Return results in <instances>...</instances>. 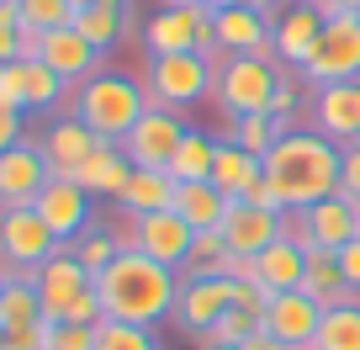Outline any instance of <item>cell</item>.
<instances>
[{
  "label": "cell",
  "instance_id": "2",
  "mask_svg": "<svg viewBox=\"0 0 360 350\" xmlns=\"http://www.w3.org/2000/svg\"><path fill=\"white\" fill-rule=\"evenodd\" d=\"M96 292H101L106 318H122V324H159L165 313H175L180 297V271L148 260L143 249L122 244V255L96 276Z\"/></svg>",
  "mask_w": 360,
  "mask_h": 350
},
{
  "label": "cell",
  "instance_id": "51",
  "mask_svg": "<svg viewBox=\"0 0 360 350\" xmlns=\"http://www.w3.org/2000/svg\"><path fill=\"white\" fill-rule=\"evenodd\" d=\"M217 11H228V6H249V11H270V6H276V0H212Z\"/></svg>",
  "mask_w": 360,
  "mask_h": 350
},
{
  "label": "cell",
  "instance_id": "48",
  "mask_svg": "<svg viewBox=\"0 0 360 350\" xmlns=\"http://www.w3.org/2000/svg\"><path fill=\"white\" fill-rule=\"evenodd\" d=\"M307 6H318L323 22H334V16H360V0H307Z\"/></svg>",
  "mask_w": 360,
  "mask_h": 350
},
{
  "label": "cell",
  "instance_id": "18",
  "mask_svg": "<svg viewBox=\"0 0 360 350\" xmlns=\"http://www.w3.org/2000/svg\"><path fill=\"white\" fill-rule=\"evenodd\" d=\"M43 64L58 69L69 85H85L90 75H101V48H96L75 22H69V27H53V32H43Z\"/></svg>",
  "mask_w": 360,
  "mask_h": 350
},
{
  "label": "cell",
  "instance_id": "16",
  "mask_svg": "<svg viewBox=\"0 0 360 350\" xmlns=\"http://www.w3.org/2000/svg\"><path fill=\"white\" fill-rule=\"evenodd\" d=\"M318 324H323V308H318L302 287H297V292H276L270 308H265V335H276L292 350H313Z\"/></svg>",
  "mask_w": 360,
  "mask_h": 350
},
{
  "label": "cell",
  "instance_id": "33",
  "mask_svg": "<svg viewBox=\"0 0 360 350\" xmlns=\"http://www.w3.org/2000/svg\"><path fill=\"white\" fill-rule=\"evenodd\" d=\"M270 308V303H265ZM265 308H255V303H233L223 318H217V329L202 339V345H249V339L265 329Z\"/></svg>",
  "mask_w": 360,
  "mask_h": 350
},
{
  "label": "cell",
  "instance_id": "56",
  "mask_svg": "<svg viewBox=\"0 0 360 350\" xmlns=\"http://www.w3.org/2000/svg\"><path fill=\"white\" fill-rule=\"evenodd\" d=\"M0 350H6V335H0Z\"/></svg>",
  "mask_w": 360,
  "mask_h": 350
},
{
  "label": "cell",
  "instance_id": "1",
  "mask_svg": "<svg viewBox=\"0 0 360 350\" xmlns=\"http://www.w3.org/2000/svg\"><path fill=\"white\" fill-rule=\"evenodd\" d=\"M339 144H328L313 127H292L265 154V181L276 186L286 213H307L323 196H339Z\"/></svg>",
  "mask_w": 360,
  "mask_h": 350
},
{
  "label": "cell",
  "instance_id": "37",
  "mask_svg": "<svg viewBox=\"0 0 360 350\" xmlns=\"http://www.w3.org/2000/svg\"><path fill=\"white\" fill-rule=\"evenodd\" d=\"M96 350H159V339H154V324L101 318V324H96Z\"/></svg>",
  "mask_w": 360,
  "mask_h": 350
},
{
  "label": "cell",
  "instance_id": "49",
  "mask_svg": "<svg viewBox=\"0 0 360 350\" xmlns=\"http://www.w3.org/2000/svg\"><path fill=\"white\" fill-rule=\"evenodd\" d=\"M16 32H22V27H0V64L22 58V48H16Z\"/></svg>",
  "mask_w": 360,
  "mask_h": 350
},
{
  "label": "cell",
  "instance_id": "54",
  "mask_svg": "<svg viewBox=\"0 0 360 350\" xmlns=\"http://www.w3.org/2000/svg\"><path fill=\"white\" fill-rule=\"evenodd\" d=\"M169 6H196V0H169Z\"/></svg>",
  "mask_w": 360,
  "mask_h": 350
},
{
  "label": "cell",
  "instance_id": "23",
  "mask_svg": "<svg viewBox=\"0 0 360 350\" xmlns=\"http://www.w3.org/2000/svg\"><path fill=\"white\" fill-rule=\"evenodd\" d=\"M223 54H270V16L249 11V6H228L212 16Z\"/></svg>",
  "mask_w": 360,
  "mask_h": 350
},
{
  "label": "cell",
  "instance_id": "31",
  "mask_svg": "<svg viewBox=\"0 0 360 350\" xmlns=\"http://www.w3.org/2000/svg\"><path fill=\"white\" fill-rule=\"evenodd\" d=\"M43 297H37L32 276H6V292H0V329H22V324H43Z\"/></svg>",
  "mask_w": 360,
  "mask_h": 350
},
{
  "label": "cell",
  "instance_id": "6",
  "mask_svg": "<svg viewBox=\"0 0 360 350\" xmlns=\"http://www.w3.org/2000/svg\"><path fill=\"white\" fill-rule=\"evenodd\" d=\"M58 249H64V239L37 218V207H6L0 213V265H6V276H32Z\"/></svg>",
  "mask_w": 360,
  "mask_h": 350
},
{
  "label": "cell",
  "instance_id": "7",
  "mask_svg": "<svg viewBox=\"0 0 360 350\" xmlns=\"http://www.w3.org/2000/svg\"><path fill=\"white\" fill-rule=\"evenodd\" d=\"M281 234L297 239V244H307V249H334V255H339L349 239H360V218H355V202L339 192V196L313 202L307 213H286Z\"/></svg>",
  "mask_w": 360,
  "mask_h": 350
},
{
  "label": "cell",
  "instance_id": "36",
  "mask_svg": "<svg viewBox=\"0 0 360 350\" xmlns=\"http://www.w3.org/2000/svg\"><path fill=\"white\" fill-rule=\"evenodd\" d=\"M22 64H27V112H53V106L64 101L69 80L58 75V69H48L43 58H22Z\"/></svg>",
  "mask_w": 360,
  "mask_h": 350
},
{
  "label": "cell",
  "instance_id": "57",
  "mask_svg": "<svg viewBox=\"0 0 360 350\" xmlns=\"http://www.w3.org/2000/svg\"><path fill=\"white\" fill-rule=\"evenodd\" d=\"M292 6H307V0H292Z\"/></svg>",
  "mask_w": 360,
  "mask_h": 350
},
{
  "label": "cell",
  "instance_id": "19",
  "mask_svg": "<svg viewBox=\"0 0 360 350\" xmlns=\"http://www.w3.org/2000/svg\"><path fill=\"white\" fill-rule=\"evenodd\" d=\"M281 218L286 213H270V207H255V202H228V218H223L228 249L233 255H265L281 239Z\"/></svg>",
  "mask_w": 360,
  "mask_h": 350
},
{
  "label": "cell",
  "instance_id": "10",
  "mask_svg": "<svg viewBox=\"0 0 360 350\" xmlns=\"http://www.w3.org/2000/svg\"><path fill=\"white\" fill-rule=\"evenodd\" d=\"M122 244L143 249L148 260H159V265H169V271H186V255H191V244H196V228L186 223L175 207H169V213H143V218H133V234H127Z\"/></svg>",
  "mask_w": 360,
  "mask_h": 350
},
{
  "label": "cell",
  "instance_id": "22",
  "mask_svg": "<svg viewBox=\"0 0 360 350\" xmlns=\"http://www.w3.org/2000/svg\"><path fill=\"white\" fill-rule=\"evenodd\" d=\"M96 144H101V138L90 133L79 117H58V123L37 138V149H43V159H48V175H64V181L75 175V165H79Z\"/></svg>",
  "mask_w": 360,
  "mask_h": 350
},
{
  "label": "cell",
  "instance_id": "58",
  "mask_svg": "<svg viewBox=\"0 0 360 350\" xmlns=\"http://www.w3.org/2000/svg\"><path fill=\"white\" fill-rule=\"evenodd\" d=\"M355 218H360V202H355Z\"/></svg>",
  "mask_w": 360,
  "mask_h": 350
},
{
  "label": "cell",
  "instance_id": "32",
  "mask_svg": "<svg viewBox=\"0 0 360 350\" xmlns=\"http://www.w3.org/2000/svg\"><path fill=\"white\" fill-rule=\"evenodd\" d=\"M292 133V123H281V117H270V112H249V117H233V127H228V144L249 149V154L265 159L270 149H276V138Z\"/></svg>",
  "mask_w": 360,
  "mask_h": 350
},
{
  "label": "cell",
  "instance_id": "24",
  "mask_svg": "<svg viewBox=\"0 0 360 350\" xmlns=\"http://www.w3.org/2000/svg\"><path fill=\"white\" fill-rule=\"evenodd\" d=\"M302 282H307V244H297V239L281 234L259 255V287L276 297V292H297Z\"/></svg>",
  "mask_w": 360,
  "mask_h": 350
},
{
  "label": "cell",
  "instance_id": "21",
  "mask_svg": "<svg viewBox=\"0 0 360 350\" xmlns=\"http://www.w3.org/2000/svg\"><path fill=\"white\" fill-rule=\"evenodd\" d=\"M323 16H318V6H292L286 16H276L270 22V54L281 58V64H307V54L318 48V37H323Z\"/></svg>",
  "mask_w": 360,
  "mask_h": 350
},
{
  "label": "cell",
  "instance_id": "47",
  "mask_svg": "<svg viewBox=\"0 0 360 350\" xmlns=\"http://www.w3.org/2000/svg\"><path fill=\"white\" fill-rule=\"evenodd\" d=\"M16 48H22V58H43V27L22 22V32H16Z\"/></svg>",
  "mask_w": 360,
  "mask_h": 350
},
{
  "label": "cell",
  "instance_id": "39",
  "mask_svg": "<svg viewBox=\"0 0 360 350\" xmlns=\"http://www.w3.org/2000/svg\"><path fill=\"white\" fill-rule=\"evenodd\" d=\"M48 350H96V324L48 318Z\"/></svg>",
  "mask_w": 360,
  "mask_h": 350
},
{
  "label": "cell",
  "instance_id": "45",
  "mask_svg": "<svg viewBox=\"0 0 360 350\" xmlns=\"http://www.w3.org/2000/svg\"><path fill=\"white\" fill-rule=\"evenodd\" d=\"M238 202H255V207H270V213H286V207H281V196H276V186H270V181H255L244 196H238Z\"/></svg>",
  "mask_w": 360,
  "mask_h": 350
},
{
  "label": "cell",
  "instance_id": "29",
  "mask_svg": "<svg viewBox=\"0 0 360 350\" xmlns=\"http://www.w3.org/2000/svg\"><path fill=\"white\" fill-rule=\"evenodd\" d=\"M122 213L143 218V213H169L175 207V181H169V170H133V181L122 186Z\"/></svg>",
  "mask_w": 360,
  "mask_h": 350
},
{
  "label": "cell",
  "instance_id": "53",
  "mask_svg": "<svg viewBox=\"0 0 360 350\" xmlns=\"http://www.w3.org/2000/svg\"><path fill=\"white\" fill-rule=\"evenodd\" d=\"M69 6H75V11H85V6H90V0H69Z\"/></svg>",
  "mask_w": 360,
  "mask_h": 350
},
{
  "label": "cell",
  "instance_id": "41",
  "mask_svg": "<svg viewBox=\"0 0 360 350\" xmlns=\"http://www.w3.org/2000/svg\"><path fill=\"white\" fill-rule=\"evenodd\" d=\"M0 106H11V112H27V64H22V58L0 64Z\"/></svg>",
  "mask_w": 360,
  "mask_h": 350
},
{
  "label": "cell",
  "instance_id": "11",
  "mask_svg": "<svg viewBox=\"0 0 360 350\" xmlns=\"http://www.w3.org/2000/svg\"><path fill=\"white\" fill-rule=\"evenodd\" d=\"M228 308H233V282H228V276H180L175 324L186 329V335L207 339Z\"/></svg>",
  "mask_w": 360,
  "mask_h": 350
},
{
  "label": "cell",
  "instance_id": "4",
  "mask_svg": "<svg viewBox=\"0 0 360 350\" xmlns=\"http://www.w3.org/2000/svg\"><path fill=\"white\" fill-rule=\"evenodd\" d=\"M281 85V64L276 54H228L217 64V106L228 117H249V112H270V96Z\"/></svg>",
  "mask_w": 360,
  "mask_h": 350
},
{
  "label": "cell",
  "instance_id": "27",
  "mask_svg": "<svg viewBox=\"0 0 360 350\" xmlns=\"http://www.w3.org/2000/svg\"><path fill=\"white\" fill-rule=\"evenodd\" d=\"M75 27L106 54V48L122 43L127 27H133V0H90L85 11H75Z\"/></svg>",
  "mask_w": 360,
  "mask_h": 350
},
{
  "label": "cell",
  "instance_id": "38",
  "mask_svg": "<svg viewBox=\"0 0 360 350\" xmlns=\"http://www.w3.org/2000/svg\"><path fill=\"white\" fill-rule=\"evenodd\" d=\"M228 255H233V249H228L223 228H207V234H196V244H191V255H186V271H180V276H223Z\"/></svg>",
  "mask_w": 360,
  "mask_h": 350
},
{
  "label": "cell",
  "instance_id": "3",
  "mask_svg": "<svg viewBox=\"0 0 360 350\" xmlns=\"http://www.w3.org/2000/svg\"><path fill=\"white\" fill-rule=\"evenodd\" d=\"M148 106H154V101H148L143 80L112 75V69L90 75L85 85H79V96H75V117H79V123H85L96 138H106V144H122V138L138 127V117H143Z\"/></svg>",
  "mask_w": 360,
  "mask_h": 350
},
{
  "label": "cell",
  "instance_id": "52",
  "mask_svg": "<svg viewBox=\"0 0 360 350\" xmlns=\"http://www.w3.org/2000/svg\"><path fill=\"white\" fill-rule=\"evenodd\" d=\"M202 350H244V345H202Z\"/></svg>",
  "mask_w": 360,
  "mask_h": 350
},
{
  "label": "cell",
  "instance_id": "13",
  "mask_svg": "<svg viewBox=\"0 0 360 350\" xmlns=\"http://www.w3.org/2000/svg\"><path fill=\"white\" fill-rule=\"evenodd\" d=\"M313 133L328 144H360V80H339V85H318L313 91Z\"/></svg>",
  "mask_w": 360,
  "mask_h": 350
},
{
  "label": "cell",
  "instance_id": "43",
  "mask_svg": "<svg viewBox=\"0 0 360 350\" xmlns=\"http://www.w3.org/2000/svg\"><path fill=\"white\" fill-rule=\"evenodd\" d=\"M297 101H302V91H297L292 80L281 75V85H276V96H270V117H281V123H292V112H297Z\"/></svg>",
  "mask_w": 360,
  "mask_h": 350
},
{
  "label": "cell",
  "instance_id": "5",
  "mask_svg": "<svg viewBox=\"0 0 360 350\" xmlns=\"http://www.w3.org/2000/svg\"><path fill=\"white\" fill-rule=\"evenodd\" d=\"M212 85H217V64L212 58H202V54H148L143 91H148L154 106L186 112V106H196Z\"/></svg>",
  "mask_w": 360,
  "mask_h": 350
},
{
  "label": "cell",
  "instance_id": "30",
  "mask_svg": "<svg viewBox=\"0 0 360 350\" xmlns=\"http://www.w3.org/2000/svg\"><path fill=\"white\" fill-rule=\"evenodd\" d=\"M175 213L186 218L196 234H207V228H223V218H228V196L217 192L212 181H202V186H175Z\"/></svg>",
  "mask_w": 360,
  "mask_h": 350
},
{
  "label": "cell",
  "instance_id": "42",
  "mask_svg": "<svg viewBox=\"0 0 360 350\" xmlns=\"http://www.w3.org/2000/svg\"><path fill=\"white\" fill-rule=\"evenodd\" d=\"M339 159H345V165H339V192H345L349 202H360V144H345Z\"/></svg>",
  "mask_w": 360,
  "mask_h": 350
},
{
  "label": "cell",
  "instance_id": "25",
  "mask_svg": "<svg viewBox=\"0 0 360 350\" xmlns=\"http://www.w3.org/2000/svg\"><path fill=\"white\" fill-rule=\"evenodd\" d=\"M302 292L313 297L323 313H328V308H345V303H360V297L349 292L345 271H339L334 249H307V282H302Z\"/></svg>",
  "mask_w": 360,
  "mask_h": 350
},
{
  "label": "cell",
  "instance_id": "46",
  "mask_svg": "<svg viewBox=\"0 0 360 350\" xmlns=\"http://www.w3.org/2000/svg\"><path fill=\"white\" fill-rule=\"evenodd\" d=\"M11 144H22V112H11V106H0V154Z\"/></svg>",
  "mask_w": 360,
  "mask_h": 350
},
{
  "label": "cell",
  "instance_id": "40",
  "mask_svg": "<svg viewBox=\"0 0 360 350\" xmlns=\"http://www.w3.org/2000/svg\"><path fill=\"white\" fill-rule=\"evenodd\" d=\"M22 6V22L43 27V32H53V27H69L75 22V6L69 0H16Z\"/></svg>",
  "mask_w": 360,
  "mask_h": 350
},
{
  "label": "cell",
  "instance_id": "34",
  "mask_svg": "<svg viewBox=\"0 0 360 350\" xmlns=\"http://www.w3.org/2000/svg\"><path fill=\"white\" fill-rule=\"evenodd\" d=\"M313 350H360V303L328 308V313H323V324H318Z\"/></svg>",
  "mask_w": 360,
  "mask_h": 350
},
{
  "label": "cell",
  "instance_id": "14",
  "mask_svg": "<svg viewBox=\"0 0 360 350\" xmlns=\"http://www.w3.org/2000/svg\"><path fill=\"white\" fill-rule=\"evenodd\" d=\"M48 186V159L37 144H11L6 154H0V213L6 207H32L37 192Z\"/></svg>",
  "mask_w": 360,
  "mask_h": 350
},
{
  "label": "cell",
  "instance_id": "8",
  "mask_svg": "<svg viewBox=\"0 0 360 350\" xmlns=\"http://www.w3.org/2000/svg\"><path fill=\"white\" fill-rule=\"evenodd\" d=\"M302 80L313 85H339V80H360V16H334L307 54Z\"/></svg>",
  "mask_w": 360,
  "mask_h": 350
},
{
  "label": "cell",
  "instance_id": "12",
  "mask_svg": "<svg viewBox=\"0 0 360 350\" xmlns=\"http://www.w3.org/2000/svg\"><path fill=\"white\" fill-rule=\"evenodd\" d=\"M212 16H217L212 0H196V6H169L165 0L143 27V48L148 54H196V32Z\"/></svg>",
  "mask_w": 360,
  "mask_h": 350
},
{
  "label": "cell",
  "instance_id": "20",
  "mask_svg": "<svg viewBox=\"0 0 360 350\" xmlns=\"http://www.w3.org/2000/svg\"><path fill=\"white\" fill-rule=\"evenodd\" d=\"M133 170H138V165L122 154V144H106V138H101V144H96V149L75 165V175H69V181H75L79 192H90V196H122V186L133 181Z\"/></svg>",
  "mask_w": 360,
  "mask_h": 350
},
{
  "label": "cell",
  "instance_id": "15",
  "mask_svg": "<svg viewBox=\"0 0 360 350\" xmlns=\"http://www.w3.org/2000/svg\"><path fill=\"white\" fill-rule=\"evenodd\" d=\"M32 282H37V297H43V313H48V318H69L75 297L85 292V287L96 282V276H90L85 265L75 260V249L64 244L53 260H43V265L32 271Z\"/></svg>",
  "mask_w": 360,
  "mask_h": 350
},
{
  "label": "cell",
  "instance_id": "9",
  "mask_svg": "<svg viewBox=\"0 0 360 350\" xmlns=\"http://www.w3.org/2000/svg\"><path fill=\"white\" fill-rule=\"evenodd\" d=\"M191 133V127L180 123V112H169V106H148L143 117H138V127L122 138V154L133 159L138 170H169V159H175L180 138Z\"/></svg>",
  "mask_w": 360,
  "mask_h": 350
},
{
  "label": "cell",
  "instance_id": "44",
  "mask_svg": "<svg viewBox=\"0 0 360 350\" xmlns=\"http://www.w3.org/2000/svg\"><path fill=\"white\" fill-rule=\"evenodd\" d=\"M339 271H345V282H349V292L360 297V239H349L345 249H339Z\"/></svg>",
  "mask_w": 360,
  "mask_h": 350
},
{
  "label": "cell",
  "instance_id": "26",
  "mask_svg": "<svg viewBox=\"0 0 360 350\" xmlns=\"http://www.w3.org/2000/svg\"><path fill=\"white\" fill-rule=\"evenodd\" d=\"M255 181H265V159L223 138V144H217V165H212V186L228 196V202H238Z\"/></svg>",
  "mask_w": 360,
  "mask_h": 350
},
{
  "label": "cell",
  "instance_id": "55",
  "mask_svg": "<svg viewBox=\"0 0 360 350\" xmlns=\"http://www.w3.org/2000/svg\"><path fill=\"white\" fill-rule=\"evenodd\" d=\"M0 292H6V265H0Z\"/></svg>",
  "mask_w": 360,
  "mask_h": 350
},
{
  "label": "cell",
  "instance_id": "17",
  "mask_svg": "<svg viewBox=\"0 0 360 350\" xmlns=\"http://www.w3.org/2000/svg\"><path fill=\"white\" fill-rule=\"evenodd\" d=\"M32 207H37V218H43L64 244H75V239L90 228V192H79V186L64 181V175H48V186L37 192Z\"/></svg>",
  "mask_w": 360,
  "mask_h": 350
},
{
  "label": "cell",
  "instance_id": "35",
  "mask_svg": "<svg viewBox=\"0 0 360 350\" xmlns=\"http://www.w3.org/2000/svg\"><path fill=\"white\" fill-rule=\"evenodd\" d=\"M69 249H75V260L85 265L90 276H101L106 265L122 255V234H112V228H96V223H90V228H85V234H79Z\"/></svg>",
  "mask_w": 360,
  "mask_h": 350
},
{
  "label": "cell",
  "instance_id": "50",
  "mask_svg": "<svg viewBox=\"0 0 360 350\" xmlns=\"http://www.w3.org/2000/svg\"><path fill=\"white\" fill-rule=\"evenodd\" d=\"M244 350H292V345H281V339H276V335H265V329H259V335L249 339Z\"/></svg>",
  "mask_w": 360,
  "mask_h": 350
},
{
  "label": "cell",
  "instance_id": "28",
  "mask_svg": "<svg viewBox=\"0 0 360 350\" xmlns=\"http://www.w3.org/2000/svg\"><path fill=\"white\" fill-rule=\"evenodd\" d=\"M217 144H223V138H212V133H196V127H191V133L180 138L175 159H169V181H175V186H202V181H212Z\"/></svg>",
  "mask_w": 360,
  "mask_h": 350
}]
</instances>
